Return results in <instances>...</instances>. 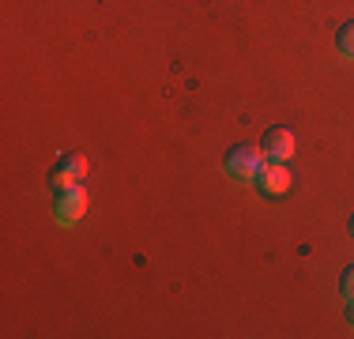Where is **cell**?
I'll use <instances>...</instances> for the list:
<instances>
[{"instance_id": "4", "label": "cell", "mask_w": 354, "mask_h": 339, "mask_svg": "<svg viewBox=\"0 0 354 339\" xmlns=\"http://www.w3.org/2000/svg\"><path fill=\"white\" fill-rule=\"evenodd\" d=\"M294 151H298V140H294L290 129H272V132H264V155L272 158V163H286Z\"/></svg>"}, {"instance_id": "8", "label": "cell", "mask_w": 354, "mask_h": 339, "mask_svg": "<svg viewBox=\"0 0 354 339\" xmlns=\"http://www.w3.org/2000/svg\"><path fill=\"white\" fill-rule=\"evenodd\" d=\"M347 320L354 324V298H351V305H347Z\"/></svg>"}, {"instance_id": "6", "label": "cell", "mask_w": 354, "mask_h": 339, "mask_svg": "<svg viewBox=\"0 0 354 339\" xmlns=\"http://www.w3.org/2000/svg\"><path fill=\"white\" fill-rule=\"evenodd\" d=\"M339 49L347 57H354V23H347V27L339 30Z\"/></svg>"}, {"instance_id": "7", "label": "cell", "mask_w": 354, "mask_h": 339, "mask_svg": "<svg viewBox=\"0 0 354 339\" xmlns=\"http://www.w3.org/2000/svg\"><path fill=\"white\" fill-rule=\"evenodd\" d=\"M343 294H347V302L354 298V264L343 271Z\"/></svg>"}, {"instance_id": "2", "label": "cell", "mask_w": 354, "mask_h": 339, "mask_svg": "<svg viewBox=\"0 0 354 339\" xmlns=\"http://www.w3.org/2000/svg\"><path fill=\"white\" fill-rule=\"evenodd\" d=\"M87 170H91L87 158L75 155V151H68V155H61V166H57V170H53V177H49V189H53V192L72 189V185H80L83 177H87Z\"/></svg>"}, {"instance_id": "9", "label": "cell", "mask_w": 354, "mask_h": 339, "mask_svg": "<svg viewBox=\"0 0 354 339\" xmlns=\"http://www.w3.org/2000/svg\"><path fill=\"white\" fill-rule=\"evenodd\" d=\"M351 230H354V219H351Z\"/></svg>"}, {"instance_id": "3", "label": "cell", "mask_w": 354, "mask_h": 339, "mask_svg": "<svg viewBox=\"0 0 354 339\" xmlns=\"http://www.w3.org/2000/svg\"><path fill=\"white\" fill-rule=\"evenodd\" d=\"M87 189L83 185H72V189H64V192H57V219H61L64 226H72V223H80L83 215H87Z\"/></svg>"}, {"instance_id": "5", "label": "cell", "mask_w": 354, "mask_h": 339, "mask_svg": "<svg viewBox=\"0 0 354 339\" xmlns=\"http://www.w3.org/2000/svg\"><path fill=\"white\" fill-rule=\"evenodd\" d=\"M290 181L294 177H290V170H286L283 163H268L264 170H260V177H257V185L268 192V196H283V192L290 189Z\"/></svg>"}, {"instance_id": "1", "label": "cell", "mask_w": 354, "mask_h": 339, "mask_svg": "<svg viewBox=\"0 0 354 339\" xmlns=\"http://www.w3.org/2000/svg\"><path fill=\"white\" fill-rule=\"evenodd\" d=\"M264 147H249V143H238V147L226 155V170H230L238 181H257L260 177V170H264Z\"/></svg>"}]
</instances>
